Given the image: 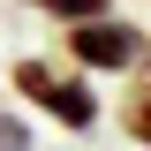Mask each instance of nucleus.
I'll return each instance as SVG.
<instances>
[{
  "label": "nucleus",
  "instance_id": "f257e3e1",
  "mask_svg": "<svg viewBox=\"0 0 151 151\" xmlns=\"http://www.w3.org/2000/svg\"><path fill=\"white\" fill-rule=\"evenodd\" d=\"M8 83H15L23 106H38L45 121H60L68 136H91V129H98V91H91L83 68H53V60L23 53L15 68H8Z\"/></svg>",
  "mask_w": 151,
  "mask_h": 151
},
{
  "label": "nucleus",
  "instance_id": "f03ea898",
  "mask_svg": "<svg viewBox=\"0 0 151 151\" xmlns=\"http://www.w3.org/2000/svg\"><path fill=\"white\" fill-rule=\"evenodd\" d=\"M144 45H151V30L129 23V15H113V8L60 30V53H68V68H83V76H129Z\"/></svg>",
  "mask_w": 151,
  "mask_h": 151
},
{
  "label": "nucleus",
  "instance_id": "7ed1b4c3",
  "mask_svg": "<svg viewBox=\"0 0 151 151\" xmlns=\"http://www.w3.org/2000/svg\"><path fill=\"white\" fill-rule=\"evenodd\" d=\"M121 136L151 151V45L136 53V68H129V91H121Z\"/></svg>",
  "mask_w": 151,
  "mask_h": 151
},
{
  "label": "nucleus",
  "instance_id": "20e7f679",
  "mask_svg": "<svg viewBox=\"0 0 151 151\" xmlns=\"http://www.w3.org/2000/svg\"><path fill=\"white\" fill-rule=\"evenodd\" d=\"M23 8H30V15H45V23H60V30H68V23H91V15H106L113 0H23Z\"/></svg>",
  "mask_w": 151,
  "mask_h": 151
},
{
  "label": "nucleus",
  "instance_id": "39448f33",
  "mask_svg": "<svg viewBox=\"0 0 151 151\" xmlns=\"http://www.w3.org/2000/svg\"><path fill=\"white\" fill-rule=\"evenodd\" d=\"M0 151H30V121L0 106Z\"/></svg>",
  "mask_w": 151,
  "mask_h": 151
}]
</instances>
